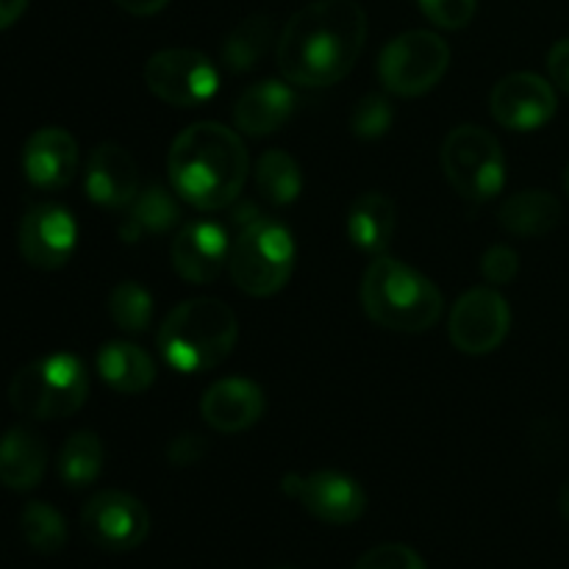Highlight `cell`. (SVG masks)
Masks as SVG:
<instances>
[{"mask_svg": "<svg viewBox=\"0 0 569 569\" xmlns=\"http://www.w3.org/2000/svg\"><path fill=\"white\" fill-rule=\"evenodd\" d=\"M367 42V14L356 0L303 6L278 39V70L300 87H328L353 70Z\"/></svg>", "mask_w": 569, "mask_h": 569, "instance_id": "obj_1", "label": "cell"}, {"mask_svg": "<svg viewBox=\"0 0 569 569\" xmlns=\"http://www.w3.org/2000/svg\"><path fill=\"white\" fill-rule=\"evenodd\" d=\"M78 226L59 203H37L26 211L17 233L22 259L37 270H59L76 253Z\"/></svg>", "mask_w": 569, "mask_h": 569, "instance_id": "obj_13", "label": "cell"}, {"mask_svg": "<svg viewBox=\"0 0 569 569\" xmlns=\"http://www.w3.org/2000/svg\"><path fill=\"white\" fill-rule=\"evenodd\" d=\"M442 170L467 200H492L503 192L506 156L498 139L481 126H459L442 144Z\"/></svg>", "mask_w": 569, "mask_h": 569, "instance_id": "obj_7", "label": "cell"}, {"mask_svg": "<svg viewBox=\"0 0 569 569\" xmlns=\"http://www.w3.org/2000/svg\"><path fill=\"white\" fill-rule=\"evenodd\" d=\"M481 272L489 283H498V287H506L517 278L520 272V256L509 248V244H495L483 253L481 259Z\"/></svg>", "mask_w": 569, "mask_h": 569, "instance_id": "obj_33", "label": "cell"}, {"mask_svg": "<svg viewBox=\"0 0 569 569\" xmlns=\"http://www.w3.org/2000/svg\"><path fill=\"white\" fill-rule=\"evenodd\" d=\"M26 6L28 0H0V31L14 26L22 17V11H26Z\"/></svg>", "mask_w": 569, "mask_h": 569, "instance_id": "obj_37", "label": "cell"}, {"mask_svg": "<svg viewBox=\"0 0 569 569\" xmlns=\"http://www.w3.org/2000/svg\"><path fill=\"white\" fill-rule=\"evenodd\" d=\"M561 222V203L545 189H522L500 206V226L515 237H545Z\"/></svg>", "mask_w": 569, "mask_h": 569, "instance_id": "obj_23", "label": "cell"}, {"mask_svg": "<svg viewBox=\"0 0 569 569\" xmlns=\"http://www.w3.org/2000/svg\"><path fill=\"white\" fill-rule=\"evenodd\" d=\"M511 328V309L500 292L476 287L456 300L450 311V342L467 356L492 353L503 345Z\"/></svg>", "mask_w": 569, "mask_h": 569, "instance_id": "obj_10", "label": "cell"}, {"mask_svg": "<svg viewBox=\"0 0 569 569\" xmlns=\"http://www.w3.org/2000/svg\"><path fill=\"white\" fill-rule=\"evenodd\" d=\"M398 228V209L381 192H367L350 206L348 237L361 253L383 256Z\"/></svg>", "mask_w": 569, "mask_h": 569, "instance_id": "obj_21", "label": "cell"}, {"mask_svg": "<svg viewBox=\"0 0 569 569\" xmlns=\"http://www.w3.org/2000/svg\"><path fill=\"white\" fill-rule=\"evenodd\" d=\"M492 114L509 131H537L556 114V89L533 72H511L492 89Z\"/></svg>", "mask_w": 569, "mask_h": 569, "instance_id": "obj_14", "label": "cell"}, {"mask_svg": "<svg viewBox=\"0 0 569 569\" xmlns=\"http://www.w3.org/2000/svg\"><path fill=\"white\" fill-rule=\"evenodd\" d=\"M295 111V92L283 81H259L239 94L233 106V122L248 137L276 133Z\"/></svg>", "mask_w": 569, "mask_h": 569, "instance_id": "obj_19", "label": "cell"}, {"mask_svg": "<svg viewBox=\"0 0 569 569\" xmlns=\"http://www.w3.org/2000/svg\"><path fill=\"white\" fill-rule=\"evenodd\" d=\"M144 83L164 103L192 109L214 98L220 76L209 56L189 48L159 50L144 64Z\"/></svg>", "mask_w": 569, "mask_h": 569, "instance_id": "obj_9", "label": "cell"}, {"mask_svg": "<svg viewBox=\"0 0 569 569\" xmlns=\"http://www.w3.org/2000/svg\"><path fill=\"white\" fill-rule=\"evenodd\" d=\"M206 456V439L200 433H183V437H176L167 448V459L178 467L198 465Z\"/></svg>", "mask_w": 569, "mask_h": 569, "instance_id": "obj_34", "label": "cell"}, {"mask_svg": "<svg viewBox=\"0 0 569 569\" xmlns=\"http://www.w3.org/2000/svg\"><path fill=\"white\" fill-rule=\"evenodd\" d=\"M428 20L448 31H459L476 14V0H417Z\"/></svg>", "mask_w": 569, "mask_h": 569, "instance_id": "obj_32", "label": "cell"}, {"mask_svg": "<svg viewBox=\"0 0 569 569\" xmlns=\"http://www.w3.org/2000/svg\"><path fill=\"white\" fill-rule=\"evenodd\" d=\"M559 509H561V517H565V520L569 522V478H567L565 487H561V495H559Z\"/></svg>", "mask_w": 569, "mask_h": 569, "instance_id": "obj_38", "label": "cell"}, {"mask_svg": "<svg viewBox=\"0 0 569 569\" xmlns=\"http://www.w3.org/2000/svg\"><path fill=\"white\" fill-rule=\"evenodd\" d=\"M89 372L72 353H53L20 367L9 383V403L28 420H61L87 403Z\"/></svg>", "mask_w": 569, "mask_h": 569, "instance_id": "obj_5", "label": "cell"}, {"mask_svg": "<svg viewBox=\"0 0 569 569\" xmlns=\"http://www.w3.org/2000/svg\"><path fill=\"white\" fill-rule=\"evenodd\" d=\"M450 64V48L433 31H406L395 37L378 59V76L392 94L417 98L442 81Z\"/></svg>", "mask_w": 569, "mask_h": 569, "instance_id": "obj_8", "label": "cell"}, {"mask_svg": "<svg viewBox=\"0 0 569 569\" xmlns=\"http://www.w3.org/2000/svg\"><path fill=\"white\" fill-rule=\"evenodd\" d=\"M20 528L26 542L31 545L37 553H59L67 545L64 517H61L50 503H39V500L37 503H28L26 509H22Z\"/></svg>", "mask_w": 569, "mask_h": 569, "instance_id": "obj_29", "label": "cell"}, {"mask_svg": "<svg viewBox=\"0 0 569 569\" xmlns=\"http://www.w3.org/2000/svg\"><path fill=\"white\" fill-rule=\"evenodd\" d=\"M109 315L126 333H144L153 320V295L137 281H122L109 295Z\"/></svg>", "mask_w": 569, "mask_h": 569, "instance_id": "obj_28", "label": "cell"}, {"mask_svg": "<svg viewBox=\"0 0 569 569\" xmlns=\"http://www.w3.org/2000/svg\"><path fill=\"white\" fill-rule=\"evenodd\" d=\"M239 339L237 315L217 298H192L164 317L159 350L167 365L183 376L209 372L231 356Z\"/></svg>", "mask_w": 569, "mask_h": 569, "instance_id": "obj_3", "label": "cell"}, {"mask_svg": "<svg viewBox=\"0 0 569 569\" xmlns=\"http://www.w3.org/2000/svg\"><path fill=\"white\" fill-rule=\"evenodd\" d=\"M228 270L233 283L250 298L281 292L295 270V239L289 228L270 217H256L233 239Z\"/></svg>", "mask_w": 569, "mask_h": 569, "instance_id": "obj_6", "label": "cell"}, {"mask_svg": "<svg viewBox=\"0 0 569 569\" xmlns=\"http://www.w3.org/2000/svg\"><path fill=\"white\" fill-rule=\"evenodd\" d=\"M283 495L298 500L309 515L331 526H350L367 509V495L350 476L337 470H320L311 476H287L281 481Z\"/></svg>", "mask_w": 569, "mask_h": 569, "instance_id": "obj_12", "label": "cell"}, {"mask_svg": "<svg viewBox=\"0 0 569 569\" xmlns=\"http://www.w3.org/2000/svg\"><path fill=\"white\" fill-rule=\"evenodd\" d=\"M172 192L200 211H217L239 198L248 178V150L233 128L194 122L181 131L167 156Z\"/></svg>", "mask_w": 569, "mask_h": 569, "instance_id": "obj_2", "label": "cell"}, {"mask_svg": "<svg viewBox=\"0 0 569 569\" xmlns=\"http://www.w3.org/2000/svg\"><path fill=\"white\" fill-rule=\"evenodd\" d=\"M367 317L389 331L422 333L442 317V292L431 278L389 256H376L361 281Z\"/></svg>", "mask_w": 569, "mask_h": 569, "instance_id": "obj_4", "label": "cell"}, {"mask_svg": "<svg viewBox=\"0 0 569 569\" xmlns=\"http://www.w3.org/2000/svg\"><path fill=\"white\" fill-rule=\"evenodd\" d=\"M103 470V442L94 431H76L59 453V476L70 489L98 481Z\"/></svg>", "mask_w": 569, "mask_h": 569, "instance_id": "obj_26", "label": "cell"}, {"mask_svg": "<svg viewBox=\"0 0 569 569\" xmlns=\"http://www.w3.org/2000/svg\"><path fill=\"white\" fill-rule=\"evenodd\" d=\"M48 470V448L31 428H9L0 437V483L14 492H31Z\"/></svg>", "mask_w": 569, "mask_h": 569, "instance_id": "obj_20", "label": "cell"}, {"mask_svg": "<svg viewBox=\"0 0 569 569\" xmlns=\"http://www.w3.org/2000/svg\"><path fill=\"white\" fill-rule=\"evenodd\" d=\"M353 569H426V561L409 545L387 542L367 550Z\"/></svg>", "mask_w": 569, "mask_h": 569, "instance_id": "obj_31", "label": "cell"}, {"mask_svg": "<svg viewBox=\"0 0 569 569\" xmlns=\"http://www.w3.org/2000/svg\"><path fill=\"white\" fill-rule=\"evenodd\" d=\"M81 528L87 539L111 553L139 548L150 533V515L139 498L128 492H100L83 506Z\"/></svg>", "mask_w": 569, "mask_h": 569, "instance_id": "obj_11", "label": "cell"}, {"mask_svg": "<svg viewBox=\"0 0 569 569\" xmlns=\"http://www.w3.org/2000/svg\"><path fill=\"white\" fill-rule=\"evenodd\" d=\"M395 120V109L383 94H365L350 114V128L361 139H378L389 131Z\"/></svg>", "mask_w": 569, "mask_h": 569, "instance_id": "obj_30", "label": "cell"}, {"mask_svg": "<svg viewBox=\"0 0 569 569\" xmlns=\"http://www.w3.org/2000/svg\"><path fill=\"white\" fill-rule=\"evenodd\" d=\"M267 409L264 392L248 378H222L206 389L200 400V415L214 431L239 433L256 426Z\"/></svg>", "mask_w": 569, "mask_h": 569, "instance_id": "obj_18", "label": "cell"}, {"mask_svg": "<svg viewBox=\"0 0 569 569\" xmlns=\"http://www.w3.org/2000/svg\"><path fill=\"white\" fill-rule=\"evenodd\" d=\"M178 220H181V206H178L176 194L153 183L131 200L120 226V237L126 242H137L144 233H167L170 228H176Z\"/></svg>", "mask_w": 569, "mask_h": 569, "instance_id": "obj_24", "label": "cell"}, {"mask_svg": "<svg viewBox=\"0 0 569 569\" xmlns=\"http://www.w3.org/2000/svg\"><path fill=\"white\" fill-rule=\"evenodd\" d=\"M272 39V22L270 17L253 14L244 22H239L231 33H228L226 44H222V61L231 72H248L259 64L261 56L267 53Z\"/></svg>", "mask_w": 569, "mask_h": 569, "instance_id": "obj_27", "label": "cell"}, {"mask_svg": "<svg viewBox=\"0 0 569 569\" xmlns=\"http://www.w3.org/2000/svg\"><path fill=\"white\" fill-rule=\"evenodd\" d=\"M87 194L103 209H128L139 194L137 161L126 148L103 142L89 153L87 161Z\"/></svg>", "mask_w": 569, "mask_h": 569, "instance_id": "obj_17", "label": "cell"}, {"mask_svg": "<svg viewBox=\"0 0 569 569\" xmlns=\"http://www.w3.org/2000/svg\"><path fill=\"white\" fill-rule=\"evenodd\" d=\"M565 189H567V194H569V164H567V170H565Z\"/></svg>", "mask_w": 569, "mask_h": 569, "instance_id": "obj_39", "label": "cell"}, {"mask_svg": "<svg viewBox=\"0 0 569 569\" xmlns=\"http://www.w3.org/2000/svg\"><path fill=\"white\" fill-rule=\"evenodd\" d=\"M78 142L64 128H39L22 148V172L28 183L44 192L67 187L78 172Z\"/></svg>", "mask_w": 569, "mask_h": 569, "instance_id": "obj_16", "label": "cell"}, {"mask_svg": "<svg viewBox=\"0 0 569 569\" xmlns=\"http://www.w3.org/2000/svg\"><path fill=\"white\" fill-rule=\"evenodd\" d=\"M228 233L220 222H187L172 239V270L189 283H211L228 264Z\"/></svg>", "mask_w": 569, "mask_h": 569, "instance_id": "obj_15", "label": "cell"}, {"mask_svg": "<svg viewBox=\"0 0 569 569\" xmlns=\"http://www.w3.org/2000/svg\"><path fill=\"white\" fill-rule=\"evenodd\" d=\"M114 3L120 6L122 11H128V14L148 17V14H156V11L164 9L170 0H114Z\"/></svg>", "mask_w": 569, "mask_h": 569, "instance_id": "obj_36", "label": "cell"}, {"mask_svg": "<svg viewBox=\"0 0 569 569\" xmlns=\"http://www.w3.org/2000/svg\"><path fill=\"white\" fill-rule=\"evenodd\" d=\"M548 72L556 89L569 94V37L559 39L548 53Z\"/></svg>", "mask_w": 569, "mask_h": 569, "instance_id": "obj_35", "label": "cell"}, {"mask_svg": "<svg viewBox=\"0 0 569 569\" xmlns=\"http://www.w3.org/2000/svg\"><path fill=\"white\" fill-rule=\"evenodd\" d=\"M98 372L120 395H142L156 383L153 359L131 342H106L98 350Z\"/></svg>", "mask_w": 569, "mask_h": 569, "instance_id": "obj_22", "label": "cell"}, {"mask_svg": "<svg viewBox=\"0 0 569 569\" xmlns=\"http://www.w3.org/2000/svg\"><path fill=\"white\" fill-rule=\"evenodd\" d=\"M256 189L272 206H289L303 192V176L298 161L283 150H267L253 167Z\"/></svg>", "mask_w": 569, "mask_h": 569, "instance_id": "obj_25", "label": "cell"}]
</instances>
